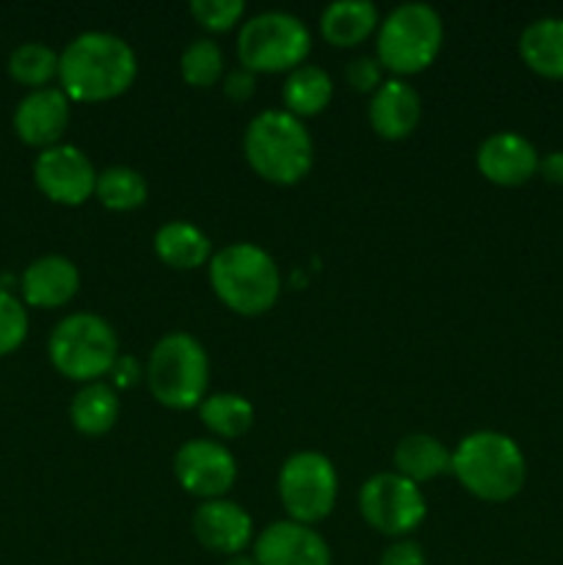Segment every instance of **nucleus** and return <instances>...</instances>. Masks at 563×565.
Segmentation results:
<instances>
[{"instance_id":"obj_1","label":"nucleus","mask_w":563,"mask_h":565,"mask_svg":"<svg viewBox=\"0 0 563 565\" xmlns=\"http://www.w3.org/2000/svg\"><path fill=\"white\" fill-rule=\"evenodd\" d=\"M136 53L121 36L108 31H83L59 55L61 92L77 103H103L132 86Z\"/></svg>"},{"instance_id":"obj_2","label":"nucleus","mask_w":563,"mask_h":565,"mask_svg":"<svg viewBox=\"0 0 563 565\" xmlns=\"http://www.w3.org/2000/svg\"><path fill=\"white\" fill-rule=\"evenodd\" d=\"M450 472L472 497L506 502L522 491L528 463L517 441L500 430H475L453 450Z\"/></svg>"},{"instance_id":"obj_3","label":"nucleus","mask_w":563,"mask_h":565,"mask_svg":"<svg viewBox=\"0 0 563 565\" xmlns=\"http://www.w3.org/2000/svg\"><path fill=\"white\" fill-rule=\"evenodd\" d=\"M243 152L263 180L293 185L312 169L315 143L298 116L270 108L248 121L243 132Z\"/></svg>"},{"instance_id":"obj_4","label":"nucleus","mask_w":563,"mask_h":565,"mask_svg":"<svg viewBox=\"0 0 563 565\" xmlns=\"http://www.w3.org/2000/svg\"><path fill=\"white\" fill-rule=\"evenodd\" d=\"M210 285L221 303L237 315H263L282 292L279 265L254 243H230L208 263Z\"/></svg>"},{"instance_id":"obj_5","label":"nucleus","mask_w":563,"mask_h":565,"mask_svg":"<svg viewBox=\"0 0 563 565\" xmlns=\"http://www.w3.org/2000/svg\"><path fill=\"white\" fill-rule=\"evenodd\" d=\"M144 375L155 401L174 412H188L208 397V351L185 331H171L155 342Z\"/></svg>"},{"instance_id":"obj_6","label":"nucleus","mask_w":563,"mask_h":565,"mask_svg":"<svg viewBox=\"0 0 563 565\" xmlns=\"http://www.w3.org/2000/svg\"><path fill=\"white\" fill-rule=\"evenodd\" d=\"M47 353L61 375L94 384L108 375L119 359V337L114 326L99 315L75 312L53 326Z\"/></svg>"},{"instance_id":"obj_7","label":"nucleus","mask_w":563,"mask_h":565,"mask_svg":"<svg viewBox=\"0 0 563 565\" xmlns=\"http://www.w3.org/2000/svg\"><path fill=\"white\" fill-rule=\"evenodd\" d=\"M442 17L428 3H401L379 22L375 58L395 75L425 70L442 47Z\"/></svg>"},{"instance_id":"obj_8","label":"nucleus","mask_w":563,"mask_h":565,"mask_svg":"<svg viewBox=\"0 0 563 565\" xmlns=\"http://www.w3.org/2000/svg\"><path fill=\"white\" fill-rule=\"evenodd\" d=\"M309 28L290 11H259L237 33L241 66L257 72H293L309 53Z\"/></svg>"},{"instance_id":"obj_9","label":"nucleus","mask_w":563,"mask_h":565,"mask_svg":"<svg viewBox=\"0 0 563 565\" xmlns=\"http://www.w3.org/2000/svg\"><path fill=\"white\" fill-rule=\"evenodd\" d=\"M279 497L287 516L312 527L337 502L334 463L315 450L293 452L279 472Z\"/></svg>"},{"instance_id":"obj_10","label":"nucleus","mask_w":563,"mask_h":565,"mask_svg":"<svg viewBox=\"0 0 563 565\" xmlns=\"http://www.w3.org/2000/svg\"><path fill=\"white\" fill-rule=\"evenodd\" d=\"M359 511L379 533L403 539L425 519V497L417 483L397 472H379L359 489Z\"/></svg>"},{"instance_id":"obj_11","label":"nucleus","mask_w":563,"mask_h":565,"mask_svg":"<svg viewBox=\"0 0 563 565\" xmlns=\"http://www.w3.org/2000/svg\"><path fill=\"white\" fill-rule=\"evenodd\" d=\"M174 478L188 494L221 500L237 480V461L213 439H188L174 452Z\"/></svg>"},{"instance_id":"obj_12","label":"nucleus","mask_w":563,"mask_h":565,"mask_svg":"<svg viewBox=\"0 0 563 565\" xmlns=\"http://www.w3.org/2000/svg\"><path fill=\"white\" fill-rule=\"evenodd\" d=\"M33 180L39 191L59 204H83L97 188V171L88 154L72 143H55L42 149L33 163Z\"/></svg>"},{"instance_id":"obj_13","label":"nucleus","mask_w":563,"mask_h":565,"mask_svg":"<svg viewBox=\"0 0 563 565\" xmlns=\"http://www.w3.org/2000/svg\"><path fill=\"white\" fill-rule=\"evenodd\" d=\"M254 561L259 565H331V552L318 530L285 519L259 533L254 541Z\"/></svg>"},{"instance_id":"obj_14","label":"nucleus","mask_w":563,"mask_h":565,"mask_svg":"<svg viewBox=\"0 0 563 565\" xmlns=\"http://www.w3.org/2000/svg\"><path fill=\"white\" fill-rule=\"evenodd\" d=\"M193 535L199 544L219 555H241L248 544H252L254 524L252 516L243 511L237 502L230 500H204L202 505L193 511Z\"/></svg>"},{"instance_id":"obj_15","label":"nucleus","mask_w":563,"mask_h":565,"mask_svg":"<svg viewBox=\"0 0 563 565\" xmlns=\"http://www.w3.org/2000/svg\"><path fill=\"white\" fill-rule=\"evenodd\" d=\"M480 174L495 185H522L539 171V152L524 136L511 130L491 132L475 154Z\"/></svg>"},{"instance_id":"obj_16","label":"nucleus","mask_w":563,"mask_h":565,"mask_svg":"<svg viewBox=\"0 0 563 565\" xmlns=\"http://www.w3.org/2000/svg\"><path fill=\"white\" fill-rule=\"evenodd\" d=\"M70 125V97L61 88H33L14 110V130L31 147L50 149Z\"/></svg>"},{"instance_id":"obj_17","label":"nucleus","mask_w":563,"mask_h":565,"mask_svg":"<svg viewBox=\"0 0 563 565\" xmlns=\"http://www.w3.org/2000/svg\"><path fill=\"white\" fill-rule=\"evenodd\" d=\"M22 298L31 307L55 309L64 307L75 298L81 287V270L70 257L61 254H47V257L33 259L22 274Z\"/></svg>"},{"instance_id":"obj_18","label":"nucleus","mask_w":563,"mask_h":565,"mask_svg":"<svg viewBox=\"0 0 563 565\" xmlns=\"http://www.w3.org/2000/svg\"><path fill=\"white\" fill-rule=\"evenodd\" d=\"M368 116L381 138L401 141L412 136L419 121V94L401 77H390L370 97Z\"/></svg>"},{"instance_id":"obj_19","label":"nucleus","mask_w":563,"mask_h":565,"mask_svg":"<svg viewBox=\"0 0 563 565\" xmlns=\"http://www.w3.org/2000/svg\"><path fill=\"white\" fill-rule=\"evenodd\" d=\"M519 55L539 75L563 81V17L530 22L519 36Z\"/></svg>"},{"instance_id":"obj_20","label":"nucleus","mask_w":563,"mask_h":565,"mask_svg":"<svg viewBox=\"0 0 563 565\" xmlns=\"http://www.w3.org/2000/svg\"><path fill=\"white\" fill-rule=\"evenodd\" d=\"M155 254L177 270H193L213 259V243L188 221H169L155 232Z\"/></svg>"},{"instance_id":"obj_21","label":"nucleus","mask_w":563,"mask_h":565,"mask_svg":"<svg viewBox=\"0 0 563 565\" xmlns=\"http://www.w3.org/2000/svg\"><path fill=\"white\" fill-rule=\"evenodd\" d=\"M379 25V9L370 0H334L320 14V33L334 47L364 42Z\"/></svg>"},{"instance_id":"obj_22","label":"nucleus","mask_w":563,"mask_h":565,"mask_svg":"<svg viewBox=\"0 0 563 565\" xmlns=\"http://www.w3.org/2000/svg\"><path fill=\"white\" fill-rule=\"evenodd\" d=\"M392 458H395L397 475L408 478L412 483L439 478V475L450 472L453 463V452L428 434H406L397 441Z\"/></svg>"},{"instance_id":"obj_23","label":"nucleus","mask_w":563,"mask_h":565,"mask_svg":"<svg viewBox=\"0 0 563 565\" xmlns=\"http://www.w3.org/2000/svg\"><path fill=\"white\" fill-rule=\"evenodd\" d=\"M119 408V395H116L114 386L103 384V381H94V384H86L83 390L75 392L70 406V417L72 425H75L81 434L103 436L116 425Z\"/></svg>"},{"instance_id":"obj_24","label":"nucleus","mask_w":563,"mask_h":565,"mask_svg":"<svg viewBox=\"0 0 563 565\" xmlns=\"http://www.w3.org/2000/svg\"><path fill=\"white\" fill-rule=\"evenodd\" d=\"M331 92V77L329 72L320 70L318 64H301L293 72H287L285 88H282V99H285L287 110L293 116H315L329 105Z\"/></svg>"},{"instance_id":"obj_25","label":"nucleus","mask_w":563,"mask_h":565,"mask_svg":"<svg viewBox=\"0 0 563 565\" xmlns=\"http://www.w3.org/2000/svg\"><path fill=\"white\" fill-rule=\"evenodd\" d=\"M199 417L221 439H237L254 423V406L235 392H215L199 403Z\"/></svg>"},{"instance_id":"obj_26","label":"nucleus","mask_w":563,"mask_h":565,"mask_svg":"<svg viewBox=\"0 0 563 565\" xmlns=\"http://www.w3.org/2000/svg\"><path fill=\"white\" fill-rule=\"evenodd\" d=\"M99 202L108 210H136L147 202V180L141 171L130 166H108L97 174V188H94Z\"/></svg>"},{"instance_id":"obj_27","label":"nucleus","mask_w":563,"mask_h":565,"mask_svg":"<svg viewBox=\"0 0 563 565\" xmlns=\"http://www.w3.org/2000/svg\"><path fill=\"white\" fill-rule=\"evenodd\" d=\"M9 75L25 86L44 88V83L59 75V53L44 42H25L9 55Z\"/></svg>"},{"instance_id":"obj_28","label":"nucleus","mask_w":563,"mask_h":565,"mask_svg":"<svg viewBox=\"0 0 563 565\" xmlns=\"http://www.w3.org/2000/svg\"><path fill=\"white\" fill-rule=\"evenodd\" d=\"M180 72L185 83L196 88L213 86L224 72V53L213 39H193L180 58Z\"/></svg>"},{"instance_id":"obj_29","label":"nucleus","mask_w":563,"mask_h":565,"mask_svg":"<svg viewBox=\"0 0 563 565\" xmlns=\"http://www.w3.org/2000/svg\"><path fill=\"white\" fill-rule=\"evenodd\" d=\"M28 337V312L20 298L0 290V356L17 351Z\"/></svg>"},{"instance_id":"obj_30","label":"nucleus","mask_w":563,"mask_h":565,"mask_svg":"<svg viewBox=\"0 0 563 565\" xmlns=\"http://www.w3.org/2000/svg\"><path fill=\"white\" fill-rule=\"evenodd\" d=\"M243 0H193L191 14L202 22L208 31H230L243 17Z\"/></svg>"},{"instance_id":"obj_31","label":"nucleus","mask_w":563,"mask_h":565,"mask_svg":"<svg viewBox=\"0 0 563 565\" xmlns=\"http://www.w3.org/2000/svg\"><path fill=\"white\" fill-rule=\"evenodd\" d=\"M381 70H384V66H381V61L375 58V55H357L353 61H348L346 81L351 83L357 92L370 94L384 83L381 81Z\"/></svg>"},{"instance_id":"obj_32","label":"nucleus","mask_w":563,"mask_h":565,"mask_svg":"<svg viewBox=\"0 0 563 565\" xmlns=\"http://www.w3.org/2000/svg\"><path fill=\"white\" fill-rule=\"evenodd\" d=\"M379 565H425V552L417 541L403 539L395 541L392 546H386Z\"/></svg>"},{"instance_id":"obj_33","label":"nucleus","mask_w":563,"mask_h":565,"mask_svg":"<svg viewBox=\"0 0 563 565\" xmlns=\"http://www.w3.org/2000/svg\"><path fill=\"white\" fill-rule=\"evenodd\" d=\"M224 94L235 103H243L254 94V72L246 66H235V70L226 72L224 77Z\"/></svg>"},{"instance_id":"obj_34","label":"nucleus","mask_w":563,"mask_h":565,"mask_svg":"<svg viewBox=\"0 0 563 565\" xmlns=\"http://www.w3.org/2000/svg\"><path fill=\"white\" fill-rule=\"evenodd\" d=\"M110 379H114V384L110 386H132L138 379H141V364H138L136 356H119L114 362V367H110Z\"/></svg>"},{"instance_id":"obj_35","label":"nucleus","mask_w":563,"mask_h":565,"mask_svg":"<svg viewBox=\"0 0 563 565\" xmlns=\"http://www.w3.org/2000/svg\"><path fill=\"white\" fill-rule=\"evenodd\" d=\"M539 171L552 185H563V149H555V152L539 158Z\"/></svg>"},{"instance_id":"obj_36","label":"nucleus","mask_w":563,"mask_h":565,"mask_svg":"<svg viewBox=\"0 0 563 565\" xmlns=\"http://www.w3.org/2000/svg\"><path fill=\"white\" fill-rule=\"evenodd\" d=\"M224 565H259L257 561H254V555H232V557H226V563Z\"/></svg>"}]
</instances>
